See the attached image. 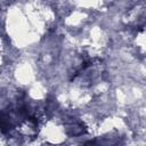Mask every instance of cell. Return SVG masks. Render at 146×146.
Wrapping results in <instances>:
<instances>
[{"mask_svg":"<svg viewBox=\"0 0 146 146\" xmlns=\"http://www.w3.org/2000/svg\"><path fill=\"white\" fill-rule=\"evenodd\" d=\"M83 146H108L106 144V140L105 139H96V140H92V141H89L87 144H84Z\"/></svg>","mask_w":146,"mask_h":146,"instance_id":"6da1fadb","label":"cell"}]
</instances>
